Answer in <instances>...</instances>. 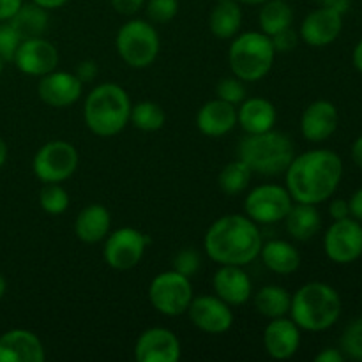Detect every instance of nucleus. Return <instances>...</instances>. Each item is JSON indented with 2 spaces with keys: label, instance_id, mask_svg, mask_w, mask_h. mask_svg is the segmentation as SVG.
I'll use <instances>...</instances> for the list:
<instances>
[{
  "label": "nucleus",
  "instance_id": "obj_32",
  "mask_svg": "<svg viewBox=\"0 0 362 362\" xmlns=\"http://www.w3.org/2000/svg\"><path fill=\"white\" fill-rule=\"evenodd\" d=\"M166 122V113L161 105L154 101H141L131 106L129 124H133L136 129L145 133H154L159 131Z\"/></svg>",
  "mask_w": 362,
  "mask_h": 362
},
{
  "label": "nucleus",
  "instance_id": "obj_52",
  "mask_svg": "<svg viewBox=\"0 0 362 362\" xmlns=\"http://www.w3.org/2000/svg\"><path fill=\"white\" fill-rule=\"evenodd\" d=\"M237 2L247 4V6H262V4H265L267 0H237Z\"/></svg>",
  "mask_w": 362,
  "mask_h": 362
},
{
  "label": "nucleus",
  "instance_id": "obj_49",
  "mask_svg": "<svg viewBox=\"0 0 362 362\" xmlns=\"http://www.w3.org/2000/svg\"><path fill=\"white\" fill-rule=\"evenodd\" d=\"M352 62H354V67H356L359 73H362V39L356 45V48H354L352 52Z\"/></svg>",
  "mask_w": 362,
  "mask_h": 362
},
{
  "label": "nucleus",
  "instance_id": "obj_47",
  "mask_svg": "<svg viewBox=\"0 0 362 362\" xmlns=\"http://www.w3.org/2000/svg\"><path fill=\"white\" fill-rule=\"evenodd\" d=\"M30 2L37 4L39 7H42V9H46V11H55V9H60V7L66 6L69 0H30Z\"/></svg>",
  "mask_w": 362,
  "mask_h": 362
},
{
  "label": "nucleus",
  "instance_id": "obj_23",
  "mask_svg": "<svg viewBox=\"0 0 362 362\" xmlns=\"http://www.w3.org/2000/svg\"><path fill=\"white\" fill-rule=\"evenodd\" d=\"M278 110L265 98H246L237 106V124L246 134H258L274 129Z\"/></svg>",
  "mask_w": 362,
  "mask_h": 362
},
{
  "label": "nucleus",
  "instance_id": "obj_33",
  "mask_svg": "<svg viewBox=\"0 0 362 362\" xmlns=\"http://www.w3.org/2000/svg\"><path fill=\"white\" fill-rule=\"evenodd\" d=\"M39 205L46 214L60 216L69 207V194L62 184H45L39 191Z\"/></svg>",
  "mask_w": 362,
  "mask_h": 362
},
{
  "label": "nucleus",
  "instance_id": "obj_30",
  "mask_svg": "<svg viewBox=\"0 0 362 362\" xmlns=\"http://www.w3.org/2000/svg\"><path fill=\"white\" fill-rule=\"evenodd\" d=\"M293 23V9L286 0H267L260 6L258 13V25L264 34L269 37L278 32L290 28Z\"/></svg>",
  "mask_w": 362,
  "mask_h": 362
},
{
  "label": "nucleus",
  "instance_id": "obj_18",
  "mask_svg": "<svg viewBox=\"0 0 362 362\" xmlns=\"http://www.w3.org/2000/svg\"><path fill=\"white\" fill-rule=\"evenodd\" d=\"M339 124V113L334 103L318 99L308 105L300 115V133L308 141L320 144L336 133Z\"/></svg>",
  "mask_w": 362,
  "mask_h": 362
},
{
  "label": "nucleus",
  "instance_id": "obj_46",
  "mask_svg": "<svg viewBox=\"0 0 362 362\" xmlns=\"http://www.w3.org/2000/svg\"><path fill=\"white\" fill-rule=\"evenodd\" d=\"M349 205H350V216L362 223V187H359V189L352 194V198L349 200Z\"/></svg>",
  "mask_w": 362,
  "mask_h": 362
},
{
  "label": "nucleus",
  "instance_id": "obj_3",
  "mask_svg": "<svg viewBox=\"0 0 362 362\" xmlns=\"http://www.w3.org/2000/svg\"><path fill=\"white\" fill-rule=\"evenodd\" d=\"M131 106L133 103L126 88L117 83H101L92 88L85 98V124L95 136H117L129 124Z\"/></svg>",
  "mask_w": 362,
  "mask_h": 362
},
{
  "label": "nucleus",
  "instance_id": "obj_44",
  "mask_svg": "<svg viewBox=\"0 0 362 362\" xmlns=\"http://www.w3.org/2000/svg\"><path fill=\"white\" fill-rule=\"evenodd\" d=\"M318 7H331V9L338 11L339 14L345 16L349 13L350 6H352V0H313Z\"/></svg>",
  "mask_w": 362,
  "mask_h": 362
},
{
  "label": "nucleus",
  "instance_id": "obj_2",
  "mask_svg": "<svg viewBox=\"0 0 362 362\" xmlns=\"http://www.w3.org/2000/svg\"><path fill=\"white\" fill-rule=\"evenodd\" d=\"M260 228L246 214H226L209 226L204 237V250L207 257L218 265H239L246 267L260 257Z\"/></svg>",
  "mask_w": 362,
  "mask_h": 362
},
{
  "label": "nucleus",
  "instance_id": "obj_21",
  "mask_svg": "<svg viewBox=\"0 0 362 362\" xmlns=\"http://www.w3.org/2000/svg\"><path fill=\"white\" fill-rule=\"evenodd\" d=\"M300 346V329L292 318H272L264 331V349L269 357L286 361L297 354Z\"/></svg>",
  "mask_w": 362,
  "mask_h": 362
},
{
  "label": "nucleus",
  "instance_id": "obj_9",
  "mask_svg": "<svg viewBox=\"0 0 362 362\" xmlns=\"http://www.w3.org/2000/svg\"><path fill=\"white\" fill-rule=\"evenodd\" d=\"M78 163L80 154L73 144L66 140H52L35 152L32 170L42 184H62L74 175Z\"/></svg>",
  "mask_w": 362,
  "mask_h": 362
},
{
  "label": "nucleus",
  "instance_id": "obj_12",
  "mask_svg": "<svg viewBox=\"0 0 362 362\" xmlns=\"http://www.w3.org/2000/svg\"><path fill=\"white\" fill-rule=\"evenodd\" d=\"M324 251L334 264H354L362 257V223L352 216L332 221L324 235Z\"/></svg>",
  "mask_w": 362,
  "mask_h": 362
},
{
  "label": "nucleus",
  "instance_id": "obj_11",
  "mask_svg": "<svg viewBox=\"0 0 362 362\" xmlns=\"http://www.w3.org/2000/svg\"><path fill=\"white\" fill-rule=\"evenodd\" d=\"M293 205L288 189L279 184H262L244 198V212L257 225H276L283 221Z\"/></svg>",
  "mask_w": 362,
  "mask_h": 362
},
{
  "label": "nucleus",
  "instance_id": "obj_10",
  "mask_svg": "<svg viewBox=\"0 0 362 362\" xmlns=\"http://www.w3.org/2000/svg\"><path fill=\"white\" fill-rule=\"evenodd\" d=\"M148 244H151V237L133 226H124L106 235L103 258L110 269L131 271L140 265Z\"/></svg>",
  "mask_w": 362,
  "mask_h": 362
},
{
  "label": "nucleus",
  "instance_id": "obj_14",
  "mask_svg": "<svg viewBox=\"0 0 362 362\" xmlns=\"http://www.w3.org/2000/svg\"><path fill=\"white\" fill-rule=\"evenodd\" d=\"M182 356V346L173 331L166 327L145 329L134 345L138 362H177Z\"/></svg>",
  "mask_w": 362,
  "mask_h": 362
},
{
  "label": "nucleus",
  "instance_id": "obj_26",
  "mask_svg": "<svg viewBox=\"0 0 362 362\" xmlns=\"http://www.w3.org/2000/svg\"><path fill=\"white\" fill-rule=\"evenodd\" d=\"M285 228L292 239L300 240H310L320 232L322 228V216L320 211L317 209V205L311 204H299V202H293V205L290 207L288 214L285 216Z\"/></svg>",
  "mask_w": 362,
  "mask_h": 362
},
{
  "label": "nucleus",
  "instance_id": "obj_22",
  "mask_svg": "<svg viewBox=\"0 0 362 362\" xmlns=\"http://www.w3.org/2000/svg\"><path fill=\"white\" fill-rule=\"evenodd\" d=\"M237 126V106L212 99L207 101L197 113V127L202 134L209 138H221L232 133Z\"/></svg>",
  "mask_w": 362,
  "mask_h": 362
},
{
  "label": "nucleus",
  "instance_id": "obj_4",
  "mask_svg": "<svg viewBox=\"0 0 362 362\" xmlns=\"http://www.w3.org/2000/svg\"><path fill=\"white\" fill-rule=\"evenodd\" d=\"M341 310V297L336 288L327 283L311 281L293 293L288 315L300 331L322 332L336 325Z\"/></svg>",
  "mask_w": 362,
  "mask_h": 362
},
{
  "label": "nucleus",
  "instance_id": "obj_29",
  "mask_svg": "<svg viewBox=\"0 0 362 362\" xmlns=\"http://www.w3.org/2000/svg\"><path fill=\"white\" fill-rule=\"evenodd\" d=\"M255 308L262 317L279 318L286 317L290 313V304H292V293L279 285L262 286L253 297Z\"/></svg>",
  "mask_w": 362,
  "mask_h": 362
},
{
  "label": "nucleus",
  "instance_id": "obj_40",
  "mask_svg": "<svg viewBox=\"0 0 362 362\" xmlns=\"http://www.w3.org/2000/svg\"><path fill=\"white\" fill-rule=\"evenodd\" d=\"M145 2L147 0H112V6L122 16H134L145 6Z\"/></svg>",
  "mask_w": 362,
  "mask_h": 362
},
{
  "label": "nucleus",
  "instance_id": "obj_25",
  "mask_svg": "<svg viewBox=\"0 0 362 362\" xmlns=\"http://www.w3.org/2000/svg\"><path fill=\"white\" fill-rule=\"evenodd\" d=\"M265 267L279 276L293 274L300 267V253L292 243L283 239H272L262 244L260 257Z\"/></svg>",
  "mask_w": 362,
  "mask_h": 362
},
{
  "label": "nucleus",
  "instance_id": "obj_39",
  "mask_svg": "<svg viewBox=\"0 0 362 362\" xmlns=\"http://www.w3.org/2000/svg\"><path fill=\"white\" fill-rule=\"evenodd\" d=\"M271 41H272V46H274L276 53H288L299 45L300 37H299V32H296L292 27H290V28H285V30L278 32V34L271 35Z\"/></svg>",
  "mask_w": 362,
  "mask_h": 362
},
{
  "label": "nucleus",
  "instance_id": "obj_36",
  "mask_svg": "<svg viewBox=\"0 0 362 362\" xmlns=\"http://www.w3.org/2000/svg\"><path fill=\"white\" fill-rule=\"evenodd\" d=\"M145 11L154 23H168L179 13V0H147Z\"/></svg>",
  "mask_w": 362,
  "mask_h": 362
},
{
  "label": "nucleus",
  "instance_id": "obj_24",
  "mask_svg": "<svg viewBox=\"0 0 362 362\" xmlns=\"http://www.w3.org/2000/svg\"><path fill=\"white\" fill-rule=\"evenodd\" d=\"M112 230V214L101 204H90L78 212L74 219V235L85 244H98Z\"/></svg>",
  "mask_w": 362,
  "mask_h": 362
},
{
  "label": "nucleus",
  "instance_id": "obj_48",
  "mask_svg": "<svg viewBox=\"0 0 362 362\" xmlns=\"http://www.w3.org/2000/svg\"><path fill=\"white\" fill-rule=\"evenodd\" d=\"M350 154H352V161L356 163L359 168H362V134L352 144V151H350Z\"/></svg>",
  "mask_w": 362,
  "mask_h": 362
},
{
  "label": "nucleus",
  "instance_id": "obj_5",
  "mask_svg": "<svg viewBox=\"0 0 362 362\" xmlns=\"http://www.w3.org/2000/svg\"><path fill=\"white\" fill-rule=\"evenodd\" d=\"M237 154L253 173L276 177L285 173L296 158V145L286 133L271 129L265 133L246 134L240 140Z\"/></svg>",
  "mask_w": 362,
  "mask_h": 362
},
{
  "label": "nucleus",
  "instance_id": "obj_45",
  "mask_svg": "<svg viewBox=\"0 0 362 362\" xmlns=\"http://www.w3.org/2000/svg\"><path fill=\"white\" fill-rule=\"evenodd\" d=\"M345 356L339 349H324L315 356V362H343Z\"/></svg>",
  "mask_w": 362,
  "mask_h": 362
},
{
  "label": "nucleus",
  "instance_id": "obj_6",
  "mask_svg": "<svg viewBox=\"0 0 362 362\" xmlns=\"http://www.w3.org/2000/svg\"><path fill=\"white\" fill-rule=\"evenodd\" d=\"M276 49L271 37L264 32H243L232 39L228 49V64L233 76L246 83L260 81L274 66Z\"/></svg>",
  "mask_w": 362,
  "mask_h": 362
},
{
  "label": "nucleus",
  "instance_id": "obj_16",
  "mask_svg": "<svg viewBox=\"0 0 362 362\" xmlns=\"http://www.w3.org/2000/svg\"><path fill=\"white\" fill-rule=\"evenodd\" d=\"M37 94L41 101L52 108H67L81 98L83 81L74 73L55 69L39 78Z\"/></svg>",
  "mask_w": 362,
  "mask_h": 362
},
{
  "label": "nucleus",
  "instance_id": "obj_37",
  "mask_svg": "<svg viewBox=\"0 0 362 362\" xmlns=\"http://www.w3.org/2000/svg\"><path fill=\"white\" fill-rule=\"evenodd\" d=\"M21 37L9 21H0V57L6 62H13Z\"/></svg>",
  "mask_w": 362,
  "mask_h": 362
},
{
  "label": "nucleus",
  "instance_id": "obj_35",
  "mask_svg": "<svg viewBox=\"0 0 362 362\" xmlns=\"http://www.w3.org/2000/svg\"><path fill=\"white\" fill-rule=\"evenodd\" d=\"M246 81H243L240 78L237 76H226L221 78L216 85V98L223 99V101L230 103L233 106H239L244 99L247 98V90H246Z\"/></svg>",
  "mask_w": 362,
  "mask_h": 362
},
{
  "label": "nucleus",
  "instance_id": "obj_20",
  "mask_svg": "<svg viewBox=\"0 0 362 362\" xmlns=\"http://www.w3.org/2000/svg\"><path fill=\"white\" fill-rule=\"evenodd\" d=\"M46 350L37 334L11 329L0 336V362H45Z\"/></svg>",
  "mask_w": 362,
  "mask_h": 362
},
{
  "label": "nucleus",
  "instance_id": "obj_38",
  "mask_svg": "<svg viewBox=\"0 0 362 362\" xmlns=\"http://www.w3.org/2000/svg\"><path fill=\"white\" fill-rule=\"evenodd\" d=\"M202 267V258L200 253L193 247H186V250L179 251L173 258V271L180 272V274L187 276V278H193Z\"/></svg>",
  "mask_w": 362,
  "mask_h": 362
},
{
  "label": "nucleus",
  "instance_id": "obj_41",
  "mask_svg": "<svg viewBox=\"0 0 362 362\" xmlns=\"http://www.w3.org/2000/svg\"><path fill=\"white\" fill-rule=\"evenodd\" d=\"M98 73L99 69L95 60H81V62L76 66V71H74V74H76L83 83H88V81L94 80V78L98 76Z\"/></svg>",
  "mask_w": 362,
  "mask_h": 362
},
{
  "label": "nucleus",
  "instance_id": "obj_28",
  "mask_svg": "<svg viewBox=\"0 0 362 362\" xmlns=\"http://www.w3.org/2000/svg\"><path fill=\"white\" fill-rule=\"evenodd\" d=\"M49 11L42 9L37 4L28 2L21 4L20 9L16 11L13 18L9 20V23L13 25L14 30L20 34L21 41L23 39H32V37H42L45 32L48 30L49 25Z\"/></svg>",
  "mask_w": 362,
  "mask_h": 362
},
{
  "label": "nucleus",
  "instance_id": "obj_31",
  "mask_svg": "<svg viewBox=\"0 0 362 362\" xmlns=\"http://www.w3.org/2000/svg\"><path fill=\"white\" fill-rule=\"evenodd\" d=\"M251 177H253V172L250 170V166L237 158V161L228 163L219 172V189L228 194V197H237V194L244 193L250 187Z\"/></svg>",
  "mask_w": 362,
  "mask_h": 362
},
{
  "label": "nucleus",
  "instance_id": "obj_27",
  "mask_svg": "<svg viewBox=\"0 0 362 362\" xmlns=\"http://www.w3.org/2000/svg\"><path fill=\"white\" fill-rule=\"evenodd\" d=\"M243 27V11L237 0H225V2H216L214 9L209 16V28L214 34V37L233 39L240 32Z\"/></svg>",
  "mask_w": 362,
  "mask_h": 362
},
{
  "label": "nucleus",
  "instance_id": "obj_19",
  "mask_svg": "<svg viewBox=\"0 0 362 362\" xmlns=\"http://www.w3.org/2000/svg\"><path fill=\"white\" fill-rule=\"evenodd\" d=\"M212 288L219 299L232 308L244 306L253 296V283L250 274L239 265H219L212 278Z\"/></svg>",
  "mask_w": 362,
  "mask_h": 362
},
{
  "label": "nucleus",
  "instance_id": "obj_54",
  "mask_svg": "<svg viewBox=\"0 0 362 362\" xmlns=\"http://www.w3.org/2000/svg\"><path fill=\"white\" fill-rule=\"evenodd\" d=\"M216 2H225V0H216Z\"/></svg>",
  "mask_w": 362,
  "mask_h": 362
},
{
  "label": "nucleus",
  "instance_id": "obj_17",
  "mask_svg": "<svg viewBox=\"0 0 362 362\" xmlns=\"http://www.w3.org/2000/svg\"><path fill=\"white\" fill-rule=\"evenodd\" d=\"M343 30V14L331 7H317L303 20L299 28V37L306 45L322 48L329 46L339 37Z\"/></svg>",
  "mask_w": 362,
  "mask_h": 362
},
{
  "label": "nucleus",
  "instance_id": "obj_13",
  "mask_svg": "<svg viewBox=\"0 0 362 362\" xmlns=\"http://www.w3.org/2000/svg\"><path fill=\"white\" fill-rule=\"evenodd\" d=\"M186 313L189 315V320L194 327L214 336L228 332L235 320L232 306L219 299L216 293L214 296L193 297Z\"/></svg>",
  "mask_w": 362,
  "mask_h": 362
},
{
  "label": "nucleus",
  "instance_id": "obj_34",
  "mask_svg": "<svg viewBox=\"0 0 362 362\" xmlns=\"http://www.w3.org/2000/svg\"><path fill=\"white\" fill-rule=\"evenodd\" d=\"M339 350L345 359L362 361V317L356 318L346 325L339 339Z\"/></svg>",
  "mask_w": 362,
  "mask_h": 362
},
{
  "label": "nucleus",
  "instance_id": "obj_50",
  "mask_svg": "<svg viewBox=\"0 0 362 362\" xmlns=\"http://www.w3.org/2000/svg\"><path fill=\"white\" fill-rule=\"evenodd\" d=\"M7 156H9V148H7L6 141H4L2 138H0V168H2V166L6 165Z\"/></svg>",
  "mask_w": 362,
  "mask_h": 362
},
{
  "label": "nucleus",
  "instance_id": "obj_15",
  "mask_svg": "<svg viewBox=\"0 0 362 362\" xmlns=\"http://www.w3.org/2000/svg\"><path fill=\"white\" fill-rule=\"evenodd\" d=\"M13 62L21 73L28 76H45L59 66V52L55 45L45 37L23 39L20 42Z\"/></svg>",
  "mask_w": 362,
  "mask_h": 362
},
{
  "label": "nucleus",
  "instance_id": "obj_7",
  "mask_svg": "<svg viewBox=\"0 0 362 362\" xmlns=\"http://www.w3.org/2000/svg\"><path fill=\"white\" fill-rule=\"evenodd\" d=\"M115 48L127 66L133 69H145L158 59L161 41L151 21L131 18L117 32Z\"/></svg>",
  "mask_w": 362,
  "mask_h": 362
},
{
  "label": "nucleus",
  "instance_id": "obj_42",
  "mask_svg": "<svg viewBox=\"0 0 362 362\" xmlns=\"http://www.w3.org/2000/svg\"><path fill=\"white\" fill-rule=\"evenodd\" d=\"M329 214H331L332 221H338V219L350 218L349 200H343V198H338V200H332L331 204H329Z\"/></svg>",
  "mask_w": 362,
  "mask_h": 362
},
{
  "label": "nucleus",
  "instance_id": "obj_43",
  "mask_svg": "<svg viewBox=\"0 0 362 362\" xmlns=\"http://www.w3.org/2000/svg\"><path fill=\"white\" fill-rule=\"evenodd\" d=\"M23 0H0V21H9L20 9Z\"/></svg>",
  "mask_w": 362,
  "mask_h": 362
},
{
  "label": "nucleus",
  "instance_id": "obj_51",
  "mask_svg": "<svg viewBox=\"0 0 362 362\" xmlns=\"http://www.w3.org/2000/svg\"><path fill=\"white\" fill-rule=\"evenodd\" d=\"M6 292H7V281H6V278H4V276L0 274V299H2V297L6 296Z\"/></svg>",
  "mask_w": 362,
  "mask_h": 362
},
{
  "label": "nucleus",
  "instance_id": "obj_53",
  "mask_svg": "<svg viewBox=\"0 0 362 362\" xmlns=\"http://www.w3.org/2000/svg\"><path fill=\"white\" fill-rule=\"evenodd\" d=\"M4 66H6V60H4L2 57H0V74L4 73Z\"/></svg>",
  "mask_w": 362,
  "mask_h": 362
},
{
  "label": "nucleus",
  "instance_id": "obj_1",
  "mask_svg": "<svg viewBox=\"0 0 362 362\" xmlns=\"http://www.w3.org/2000/svg\"><path fill=\"white\" fill-rule=\"evenodd\" d=\"M343 173V161L334 151L315 148L296 154L283 175L293 202L320 205L338 191Z\"/></svg>",
  "mask_w": 362,
  "mask_h": 362
},
{
  "label": "nucleus",
  "instance_id": "obj_8",
  "mask_svg": "<svg viewBox=\"0 0 362 362\" xmlns=\"http://www.w3.org/2000/svg\"><path fill=\"white\" fill-rule=\"evenodd\" d=\"M193 297L191 278L173 269L159 272L148 285V300L152 308L165 317H179L186 313Z\"/></svg>",
  "mask_w": 362,
  "mask_h": 362
}]
</instances>
